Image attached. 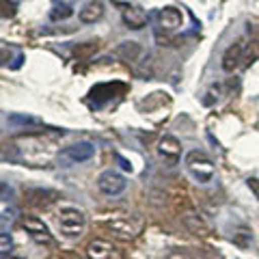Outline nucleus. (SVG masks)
I'll list each match as a JSON object with an SVG mask.
<instances>
[{
  "label": "nucleus",
  "instance_id": "obj_1",
  "mask_svg": "<svg viewBox=\"0 0 259 259\" xmlns=\"http://www.w3.org/2000/svg\"><path fill=\"white\" fill-rule=\"evenodd\" d=\"M184 164H186V171L192 175L194 182H199V184H203V186L214 182V177H216V164H214V160L209 158L205 151H201V149L188 151V153H186V158H184Z\"/></svg>",
  "mask_w": 259,
  "mask_h": 259
},
{
  "label": "nucleus",
  "instance_id": "obj_2",
  "mask_svg": "<svg viewBox=\"0 0 259 259\" xmlns=\"http://www.w3.org/2000/svg\"><path fill=\"white\" fill-rule=\"evenodd\" d=\"M59 229L65 238H80L87 229V216L78 207H61L59 209Z\"/></svg>",
  "mask_w": 259,
  "mask_h": 259
},
{
  "label": "nucleus",
  "instance_id": "obj_3",
  "mask_svg": "<svg viewBox=\"0 0 259 259\" xmlns=\"http://www.w3.org/2000/svg\"><path fill=\"white\" fill-rule=\"evenodd\" d=\"M97 188H100L102 194H106V197H119L121 192H125L127 180L119 171H115V168H106V171H102L100 177H97Z\"/></svg>",
  "mask_w": 259,
  "mask_h": 259
},
{
  "label": "nucleus",
  "instance_id": "obj_4",
  "mask_svg": "<svg viewBox=\"0 0 259 259\" xmlns=\"http://www.w3.org/2000/svg\"><path fill=\"white\" fill-rule=\"evenodd\" d=\"M158 156L166 162V164H180V160H182V143L175 139L173 134H164L162 139L158 141Z\"/></svg>",
  "mask_w": 259,
  "mask_h": 259
},
{
  "label": "nucleus",
  "instance_id": "obj_5",
  "mask_svg": "<svg viewBox=\"0 0 259 259\" xmlns=\"http://www.w3.org/2000/svg\"><path fill=\"white\" fill-rule=\"evenodd\" d=\"M95 145L89 143V141H80V143H74L69 145V147H65L61 151V158H65L67 162H74V164H78V162H87L91 160L95 156Z\"/></svg>",
  "mask_w": 259,
  "mask_h": 259
},
{
  "label": "nucleus",
  "instance_id": "obj_6",
  "mask_svg": "<svg viewBox=\"0 0 259 259\" xmlns=\"http://www.w3.org/2000/svg\"><path fill=\"white\" fill-rule=\"evenodd\" d=\"M22 227L26 229V233L32 240L39 242V244H52V233L46 227L44 221H39V218H35V216H28V218L22 221Z\"/></svg>",
  "mask_w": 259,
  "mask_h": 259
},
{
  "label": "nucleus",
  "instance_id": "obj_7",
  "mask_svg": "<svg viewBox=\"0 0 259 259\" xmlns=\"http://www.w3.org/2000/svg\"><path fill=\"white\" fill-rule=\"evenodd\" d=\"M87 257L89 259H123L121 250L117 246H112V242L108 240H93L87 246Z\"/></svg>",
  "mask_w": 259,
  "mask_h": 259
},
{
  "label": "nucleus",
  "instance_id": "obj_8",
  "mask_svg": "<svg viewBox=\"0 0 259 259\" xmlns=\"http://www.w3.org/2000/svg\"><path fill=\"white\" fill-rule=\"evenodd\" d=\"M242 52H244V46H242L240 41L227 48L225 54H223V59H221V67H223V71H227V74H233V71L240 67Z\"/></svg>",
  "mask_w": 259,
  "mask_h": 259
},
{
  "label": "nucleus",
  "instance_id": "obj_9",
  "mask_svg": "<svg viewBox=\"0 0 259 259\" xmlns=\"http://www.w3.org/2000/svg\"><path fill=\"white\" fill-rule=\"evenodd\" d=\"M121 20H123V24L127 28L132 30H141L147 26V11L143 9V7H127V9L123 11V15H121Z\"/></svg>",
  "mask_w": 259,
  "mask_h": 259
},
{
  "label": "nucleus",
  "instance_id": "obj_10",
  "mask_svg": "<svg viewBox=\"0 0 259 259\" xmlns=\"http://www.w3.org/2000/svg\"><path fill=\"white\" fill-rule=\"evenodd\" d=\"M158 22H160L162 30H175L182 26L184 15L180 9H175V7H164V9H160V13H158Z\"/></svg>",
  "mask_w": 259,
  "mask_h": 259
},
{
  "label": "nucleus",
  "instance_id": "obj_11",
  "mask_svg": "<svg viewBox=\"0 0 259 259\" xmlns=\"http://www.w3.org/2000/svg\"><path fill=\"white\" fill-rule=\"evenodd\" d=\"M104 13H106V9H104L102 0H91V3H87L82 9H80L78 18L82 24H95V22H100L104 18Z\"/></svg>",
  "mask_w": 259,
  "mask_h": 259
},
{
  "label": "nucleus",
  "instance_id": "obj_12",
  "mask_svg": "<svg viewBox=\"0 0 259 259\" xmlns=\"http://www.w3.org/2000/svg\"><path fill=\"white\" fill-rule=\"evenodd\" d=\"M106 227H108L112 233H115L117 238H121V240H132V238L136 236V227L130 223L127 218H123V216L112 218V221L106 223Z\"/></svg>",
  "mask_w": 259,
  "mask_h": 259
},
{
  "label": "nucleus",
  "instance_id": "obj_13",
  "mask_svg": "<svg viewBox=\"0 0 259 259\" xmlns=\"http://www.w3.org/2000/svg\"><path fill=\"white\" fill-rule=\"evenodd\" d=\"M141 52H143V48H141V44H136V41H121L115 48V56L121 59V61H125V63L136 61L141 56Z\"/></svg>",
  "mask_w": 259,
  "mask_h": 259
},
{
  "label": "nucleus",
  "instance_id": "obj_14",
  "mask_svg": "<svg viewBox=\"0 0 259 259\" xmlns=\"http://www.w3.org/2000/svg\"><path fill=\"white\" fill-rule=\"evenodd\" d=\"M182 221H184L186 229H188L190 233H194V236H207V233H209V227L203 221V216H199V214H184Z\"/></svg>",
  "mask_w": 259,
  "mask_h": 259
},
{
  "label": "nucleus",
  "instance_id": "obj_15",
  "mask_svg": "<svg viewBox=\"0 0 259 259\" xmlns=\"http://www.w3.org/2000/svg\"><path fill=\"white\" fill-rule=\"evenodd\" d=\"M74 15V9H71L69 5H65V3H61V5H56L54 9H52V13H50V18L54 20V22H61V20H67V18H71Z\"/></svg>",
  "mask_w": 259,
  "mask_h": 259
},
{
  "label": "nucleus",
  "instance_id": "obj_16",
  "mask_svg": "<svg viewBox=\"0 0 259 259\" xmlns=\"http://www.w3.org/2000/svg\"><path fill=\"white\" fill-rule=\"evenodd\" d=\"M9 123H22V125H26V123H32V125H39V121H37V119H32V117L11 115V117H9Z\"/></svg>",
  "mask_w": 259,
  "mask_h": 259
},
{
  "label": "nucleus",
  "instance_id": "obj_17",
  "mask_svg": "<svg viewBox=\"0 0 259 259\" xmlns=\"http://www.w3.org/2000/svg\"><path fill=\"white\" fill-rule=\"evenodd\" d=\"M0 242H3V259H7V253H11V238H9V233L3 231Z\"/></svg>",
  "mask_w": 259,
  "mask_h": 259
},
{
  "label": "nucleus",
  "instance_id": "obj_18",
  "mask_svg": "<svg viewBox=\"0 0 259 259\" xmlns=\"http://www.w3.org/2000/svg\"><path fill=\"white\" fill-rule=\"evenodd\" d=\"M15 15V5L9 0H3V18H13Z\"/></svg>",
  "mask_w": 259,
  "mask_h": 259
},
{
  "label": "nucleus",
  "instance_id": "obj_19",
  "mask_svg": "<svg viewBox=\"0 0 259 259\" xmlns=\"http://www.w3.org/2000/svg\"><path fill=\"white\" fill-rule=\"evenodd\" d=\"M246 186H248V190L255 194V199L259 201V180H257V177H248V180H246Z\"/></svg>",
  "mask_w": 259,
  "mask_h": 259
},
{
  "label": "nucleus",
  "instance_id": "obj_20",
  "mask_svg": "<svg viewBox=\"0 0 259 259\" xmlns=\"http://www.w3.org/2000/svg\"><path fill=\"white\" fill-rule=\"evenodd\" d=\"M164 259H190V257L186 255L184 250H171V253H168Z\"/></svg>",
  "mask_w": 259,
  "mask_h": 259
},
{
  "label": "nucleus",
  "instance_id": "obj_21",
  "mask_svg": "<svg viewBox=\"0 0 259 259\" xmlns=\"http://www.w3.org/2000/svg\"><path fill=\"white\" fill-rule=\"evenodd\" d=\"M112 5L115 7H130V3H132V0H110Z\"/></svg>",
  "mask_w": 259,
  "mask_h": 259
}]
</instances>
